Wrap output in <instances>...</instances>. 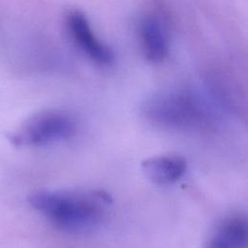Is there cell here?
I'll list each match as a JSON object with an SVG mask.
<instances>
[{
    "label": "cell",
    "mask_w": 248,
    "mask_h": 248,
    "mask_svg": "<svg viewBox=\"0 0 248 248\" xmlns=\"http://www.w3.org/2000/svg\"><path fill=\"white\" fill-rule=\"evenodd\" d=\"M220 108L207 84L203 89L178 87L149 96L142 104L144 117L156 126L175 131H202L211 127Z\"/></svg>",
    "instance_id": "cell-1"
},
{
    "label": "cell",
    "mask_w": 248,
    "mask_h": 248,
    "mask_svg": "<svg viewBox=\"0 0 248 248\" xmlns=\"http://www.w3.org/2000/svg\"><path fill=\"white\" fill-rule=\"evenodd\" d=\"M30 205L54 227L67 232H83L105 218L111 197L104 190H38L28 197Z\"/></svg>",
    "instance_id": "cell-2"
},
{
    "label": "cell",
    "mask_w": 248,
    "mask_h": 248,
    "mask_svg": "<svg viewBox=\"0 0 248 248\" xmlns=\"http://www.w3.org/2000/svg\"><path fill=\"white\" fill-rule=\"evenodd\" d=\"M76 131V123L68 113L47 109L24 120L7 137L16 146H42L65 140Z\"/></svg>",
    "instance_id": "cell-3"
},
{
    "label": "cell",
    "mask_w": 248,
    "mask_h": 248,
    "mask_svg": "<svg viewBox=\"0 0 248 248\" xmlns=\"http://www.w3.org/2000/svg\"><path fill=\"white\" fill-rule=\"evenodd\" d=\"M65 26L74 44L92 62L101 67H108L114 63L113 50L99 39L82 12L68 11L65 15Z\"/></svg>",
    "instance_id": "cell-4"
},
{
    "label": "cell",
    "mask_w": 248,
    "mask_h": 248,
    "mask_svg": "<svg viewBox=\"0 0 248 248\" xmlns=\"http://www.w3.org/2000/svg\"><path fill=\"white\" fill-rule=\"evenodd\" d=\"M138 31L145 59L153 64L164 62L170 54V36L164 20L156 14H146L140 18Z\"/></svg>",
    "instance_id": "cell-5"
},
{
    "label": "cell",
    "mask_w": 248,
    "mask_h": 248,
    "mask_svg": "<svg viewBox=\"0 0 248 248\" xmlns=\"http://www.w3.org/2000/svg\"><path fill=\"white\" fill-rule=\"evenodd\" d=\"M187 162L176 154L156 155L141 162V170L146 178L156 185H170L179 180L185 173Z\"/></svg>",
    "instance_id": "cell-6"
},
{
    "label": "cell",
    "mask_w": 248,
    "mask_h": 248,
    "mask_svg": "<svg viewBox=\"0 0 248 248\" xmlns=\"http://www.w3.org/2000/svg\"><path fill=\"white\" fill-rule=\"evenodd\" d=\"M247 220L242 215H233L217 226L204 248H247Z\"/></svg>",
    "instance_id": "cell-7"
}]
</instances>
